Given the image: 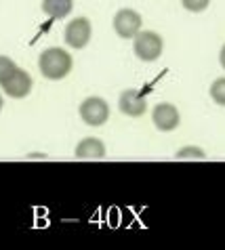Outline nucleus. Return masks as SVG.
<instances>
[{
    "mask_svg": "<svg viewBox=\"0 0 225 250\" xmlns=\"http://www.w3.org/2000/svg\"><path fill=\"white\" fill-rule=\"evenodd\" d=\"M38 67L40 74L46 80H63L66 76L72 72L74 67V59L68 51H63L59 46H51L45 48L38 57Z\"/></svg>",
    "mask_w": 225,
    "mask_h": 250,
    "instance_id": "obj_1",
    "label": "nucleus"
},
{
    "mask_svg": "<svg viewBox=\"0 0 225 250\" xmlns=\"http://www.w3.org/2000/svg\"><path fill=\"white\" fill-rule=\"evenodd\" d=\"M133 51H135L137 59L145 61V63H152L162 57L164 53V40L160 34L152 32V30H145V32H139L135 38H133Z\"/></svg>",
    "mask_w": 225,
    "mask_h": 250,
    "instance_id": "obj_2",
    "label": "nucleus"
},
{
    "mask_svg": "<svg viewBox=\"0 0 225 250\" xmlns=\"http://www.w3.org/2000/svg\"><path fill=\"white\" fill-rule=\"evenodd\" d=\"M78 114L82 118V122L89 124V126H103L110 120V105L101 97H87L80 103Z\"/></svg>",
    "mask_w": 225,
    "mask_h": 250,
    "instance_id": "obj_3",
    "label": "nucleus"
},
{
    "mask_svg": "<svg viewBox=\"0 0 225 250\" xmlns=\"http://www.w3.org/2000/svg\"><path fill=\"white\" fill-rule=\"evenodd\" d=\"M90 36H93V25L87 17H74L72 21H68L66 30H63V40L69 48H76L80 51L90 42Z\"/></svg>",
    "mask_w": 225,
    "mask_h": 250,
    "instance_id": "obj_4",
    "label": "nucleus"
},
{
    "mask_svg": "<svg viewBox=\"0 0 225 250\" xmlns=\"http://www.w3.org/2000/svg\"><path fill=\"white\" fill-rule=\"evenodd\" d=\"M114 32L118 34L120 38L124 40H131L135 38L139 32H141V25H143V17L139 15L135 9H120L114 15Z\"/></svg>",
    "mask_w": 225,
    "mask_h": 250,
    "instance_id": "obj_5",
    "label": "nucleus"
},
{
    "mask_svg": "<svg viewBox=\"0 0 225 250\" xmlns=\"http://www.w3.org/2000/svg\"><path fill=\"white\" fill-rule=\"evenodd\" d=\"M152 122L160 133H171L181 124V114L173 103H158L152 109Z\"/></svg>",
    "mask_w": 225,
    "mask_h": 250,
    "instance_id": "obj_6",
    "label": "nucleus"
},
{
    "mask_svg": "<svg viewBox=\"0 0 225 250\" xmlns=\"http://www.w3.org/2000/svg\"><path fill=\"white\" fill-rule=\"evenodd\" d=\"M118 109L129 118H141L147 112V103L139 91L126 88V91H122L120 97H118Z\"/></svg>",
    "mask_w": 225,
    "mask_h": 250,
    "instance_id": "obj_7",
    "label": "nucleus"
},
{
    "mask_svg": "<svg viewBox=\"0 0 225 250\" xmlns=\"http://www.w3.org/2000/svg\"><path fill=\"white\" fill-rule=\"evenodd\" d=\"M32 86H34L32 76L27 74L25 69L17 67L15 74H13L11 78L2 84V91L9 95V97H13V99H23V97H27V95L32 93Z\"/></svg>",
    "mask_w": 225,
    "mask_h": 250,
    "instance_id": "obj_8",
    "label": "nucleus"
},
{
    "mask_svg": "<svg viewBox=\"0 0 225 250\" xmlns=\"http://www.w3.org/2000/svg\"><path fill=\"white\" fill-rule=\"evenodd\" d=\"M74 154L78 160H101L105 158V143L97 137H87L76 145Z\"/></svg>",
    "mask_w": 225,
    "mask_h": 250,
    "instance_id": "obj_9",
    "label": "nucleus"
},
{
    "mask_svg": "<svg viewBox=\"0 0 225 250\" xmlns=\"http://www.w3.org/2000/svg\"><path fill=\"white\" fill-rule=\"evenodd\" d=\"M74 9V0H42V11L51 19L68 17Z\"/></svg>",
    "mask_w": 225,
    "mask_h": 250,
    "instance_id": "obj_10",
    "label": "nucleus"
},
{
    "mask_svg": "<svg viewBox=\"0 0 225 250\" xmlns=\"http://www.w3.org/2000/svg\"><path fill=\"white\" fill-rule=\"evenodd\" d=\"M208 93H210V99H213L217 105L225 107V76L223 78H217L213 84H210Z\"/></svg>",
    "mask_w": 225,
    "mask_h": 250,
    "instance_id": "obj_11",
    "label": "nucleus"
},
{
    "mask_svg": "<svg viewBox=\"0 0 225 250\" xmlns=\"http://www.w3.org/2000/svg\"><path fill=\"white\" fill-rule=\"evenodd\" d=\"M15 69H17L15 61L11 57H6V55H0V84H4V82L15 74Z\"/></svg>",
    "mask_w": 225,
    "mask_h": 250,
    "instance_id": "obj_12",
    "label": "nucleus"
},
{
    "mask_svg": "<svg viewBox=\"0 0 225 250\" xmlns=\"http://www.w3.org/2000/svg\"><path fill=\"white\" fill-rule=\"evenodd\" d=\"M177 160H204L206 154L202 151L200 147H194V145H187V147H181L177 151V156H175Z\"/></svg>",
    "mask_w": 225,
    "mask_h": 250,
    "instance_id": "obj_13",
    "label": "nucleus"
},
{
    "mask_svg": "<svg viewBox=\"0 0 225 250\" xmlns=\"http://www.w3.org/2000/svg\"><path fill=\"white\" fill-rule=\"evenodd\" d=\"M210 4V0H181V6L189 13H202L206 11Z\"/></svg>",
    "mask_w": 225,
    "mask_h": 250,
    "instance_id": "obj_14",
    "label": "nucleus"
},
{
    "mask_svg": "<svg viewBox=\"0 0 225 250\" xmlns=\"http://www.w3.org/2000/svg\"><path fill=\"white\" fill-rule=\"evenodd\" d=\"M219 63H221V67L225 69V44L221 46V53H219Z\"/></svg>",
    "mask_w": 225,
    "mask_h": 250,
    "instance_id": "obj_15",
    "label": "nucleus"
},
{
    "mask_svg": "<svg viewBox=\"0 0 225 250\" xmlns=\"http://www.w3.org/2000/svg\"><path fill=\"white\" fill-rule=\"evenodd\" d=\"M2 105H4V101H2V95H0V112H2Z\"/></svg>",
    "mask_w": 225,
    "mask_h": 250,
    "instance_id": "obj_16",
    "label": "nucleus"
}]
</instances>
